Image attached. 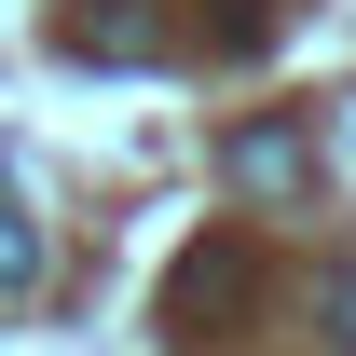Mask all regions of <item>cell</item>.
Here are the masks:
<instances>
[{
    "label": "cell",
    "instance_id": "cell-2",
    "mask_svg": "<svg viewBox=\"0 0 356 356\" xmlns=\"http://www.w3.org/2000/svg\"><path fill=\"white\" fill-rule=\"evenodd\" d=\"M28 274H42V233H28V220H0V288H28Z\"/></svg>",
    "mask_w": 356,
    "mask_h": 356
},
{
    "label": "cell",
    "instance_id": "cell-1",
    "mask_svg": "<svg viewBox=\"0 0 356 356\" xmlns=\"http://www.w3.org/2000/svg\"><path fill=\"white\" fill-rule=\"evenodd\" d=\"M233 302H247V261H233V247L178 274V315H192V329H206V315H233Z\"/></svg>",
    "mask_w": 356,
    "mask_h": 356
},
{
    "label": "cell",
    "instance_id": "cell-3",
    "mask_svg": "<svg viewBox=\"0 0 356 356\" xmlns=\"http://www.w3.org/2000/svg\"><path fill=\"white\" fill-rule=\"evenodd\" d=\"M329 343L356 356V274H329Z\"/></svg>",
    "mask_w": 356,
    "mask_h": 356
}]
</instances>
